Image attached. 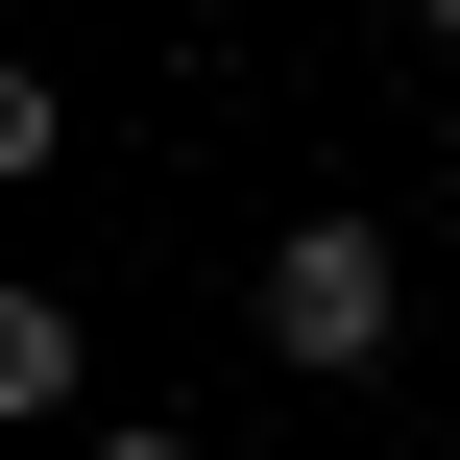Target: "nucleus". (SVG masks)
Here are the masks:
<instances>
[{"instance_id":"nucleus-2","label":"nucleus","mask_w":460,"mask_h":460,"mask_svg":"<svg viewBox=\"0 0 460 460\" xmlns=\"http://www.w3.org/2000/svg\"><path fill=\"white\" fill-rule=\"evenodd\" d=\"M0 412H73V291H0Z\"/></svg>"},{"instance_id":"nucleus-1","label":"nucleus","mask_w":460,"mask_h":460,"mask_svg":"<svg viewBox=\"0 0 460 460\" xmlns=\"http://www.w3.org/2000/svg\"><path fill=\"white\" fill-rule=\"evenodd\" d=\"M388 315H412L388 218H291V243H267V364H291V388H364V364H388Z\"/></svg>"},{"instance_id":"nucleus-3","label":"nucleus","mask_w":460,"mask_h":460,"mask_svg":"<svg viewBox=\"0 0 460 460\" xmlns=\"http://www.w3.org/2000/svg\"><path fill=\"white\" fill-rule=\"evenodd\" d=\"M97 460H194V437H170V412H146V437H97Z\"/></svg>"},{"instance_id":"nucleus-4","label":"nucleus","mask_w":460,"mask_h":460,"mask_svg":"<svg viewBox=\"0 0 460 460\" xmlns=\"http://www.w3.org/2000/svg\"><path fill=\"white\" fill-rule=\"evenodd\" d=\"M437 73H460V0H437Z\"/></svg>"}]
</instances>
